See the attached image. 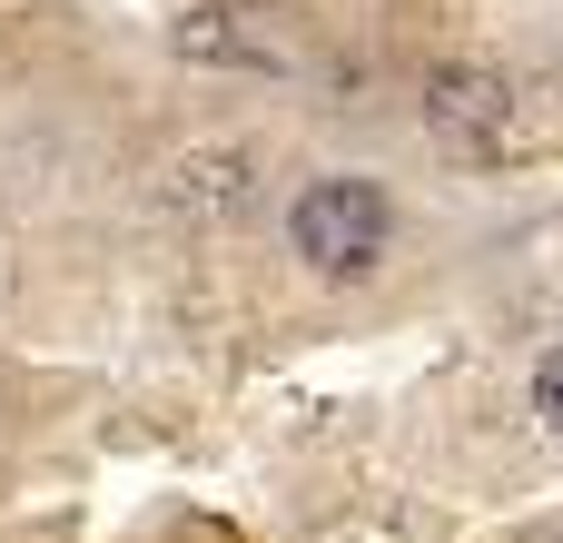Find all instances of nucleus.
<instances>
[{"label": "nucleus", "instance_id": "1", "mask_svg": "<svg viewBox=\"0 0 563 543\" xmlns=\"http://www.w3.org/2000/svg\"><path fill=\"white\" fill-rule=\"evenodd\" d=\"M386 228H396V208H386L376 178H307L297 208H287V247L317 277H366L386 257Z\"/></svg>", "mask_w": 563, "mask_h": 543}, {"label": "nucleus", "instance_id": "2", "mask_svg": "<svg viewBox=\"0 0 563 543\" xmlns=\"http://www.w3.org/2000/svg\"><path fill=\"white\" fill-rule=\"evenodd\" d=\"M505 119H515V99H505V79L495 69H475V59H445V69H426V129L445 138V148H495L505 138Z\"/></svg>", "mask_w": 563, "mask_h": 543}, {"label": "nucleus", "instance_id": "3", "mask_svg": "<svg viewBox=\"0 0 563 543\" xmlns=\"http://www.w3.org/2000/svg\"><path fill=\"white\" fill-rule=\"evenodd\" d=\"M168 198H178V208H198V218L247 208V148H188V158L168 168Z\"/></svg>", "mask_w": 563, "mask_h": 543}, {"label": "nucleus", "instance_id": "4", "mask_svg": "<svg viewBox=\"0 0 563 543\" xmlns=\"http://www.w3.org/2000/svg\"><path fill=\"white\" fill-rule=\"evenodd\" d=\"M534 415H544V425L563 435V346L544 356V366H534Z\"/></svg>", "mask_w": 563, "mask_h": 543}]
</instances>
